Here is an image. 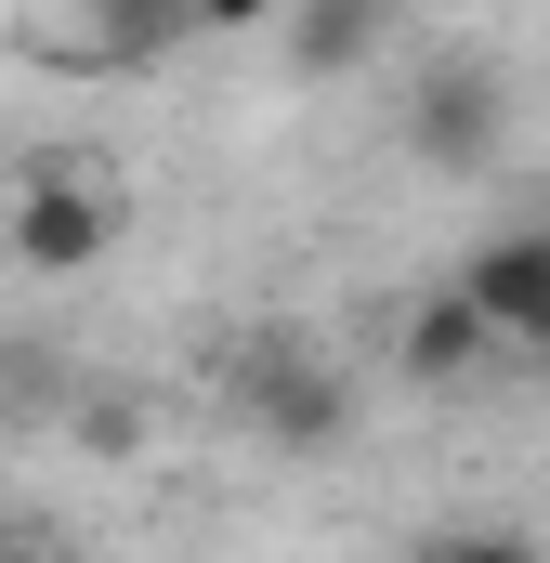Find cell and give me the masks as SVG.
I'll return each mask as SVG.
<instances>
[{
	"label": "cell",
	"instance_id": "cell-1",
	"mask_svg": "<svg viewBox=\"0 0 550 563\" xmlns=\"http://www.w3.org/2000/svg\"><path fill=\"white\" fill-rule=\"evenodd\" d=\"M237 432L275 445V459H328L354 432V367L315 328H250L237 341Z\"/></svg>",
	"mask_w": 550,
	"mask_h": 563
},
{
	"label": "cell",
	"instance_id": "cell-2",
	"mask_svg": "<svg viewBox=\"0 0 550 563\" xmlns=\"http://www.w3.org/2000/svg\"><path fill=\"white\" fill-rule=\"evenodd\" d=\"M394 144H407L419 170H446V184L498 170V144H512V66L498 53H432V66H407Z\"/></svg>",
	"mask_w": 550,
	"mask_h": 563
},
{
	"label": "cell",
	"instance_id": "cell-3",
	"mask_svg": "<svg viewBox=\"0 0 550 563\" xmlns=\"http://www.w3.org/2000/svg\"><path fill=\"white\" fill-rule=\"evenodd\" d=\"M0 250H13L26 276H92V263L119 250V184H106L92 157H26L13 197H0Z\"/></svg>",
	"mask_w": 550,
	"mask_h": 563
},
{
	"label": "cell",
	"instance_id": "cell-4",
	"mask_svg": "<svg viewBox=\"0 0 550 563\" xmlns=\"http://www.w3.org/2000/svg\"><path fill=\"white\" fill-rule=\"evenodd\" d=\"M184 40H210V26H197V0H66V13L40 26V53H66V66H92V79L170 66Z\"/></svg>",
	"mask_w": 550,
	"mask_h": 563
},
{
	"label": "cell",
	"instance_id": "cell-5",
	"mask_svg": "<svg viewBox=\"0 0 550 563\" xmlns=\"http://www.w3.org/2000/svg\"><path fill=\"white\" fill-rule=\"evenodd\" d=\"M512 341L485 328V301L446 276V288H419L407 314H394V380H419V394H459V380H485Z\"/></svg>",
	"mask_w": 550,
	"mask_h": 563
},
{
	"label": "cell",
	"instance_id": "cell-6",
	"mask_svg": "<svg viewBox=\"0 0 550 563\" xmlns=\"http://www.w3.org/2000/svg\"><path fill=\"white\" fill-rule=\"evenodd\" d=\"M459 288L485 301V328L512 341V354H550V223H512V236H485Z\"/></svg>",
	"mask_w": 550,
	"mask_h": 563
},
{
	"label": "cell",
	"instance_id": "cell-7",
	"mask_svg": "<svg viewBox=\"0 0 550 563\" xmlns=\"http://www.w3.org/2000/svg\"><path fill=\"white\" fill-rule=\"evenodd\" d=\"M381 40H394V0H288V26H275V53H288V79H367L381 66Z\"/></svg>",
	"mask_w": 550,
	"mask_h": 563
},
{
	"label": "cell",
	"instance_id": "cell-8",
	"mask_svg": "<svg viewBox=\"0 0 550 563\" xmlns=\"http://www.w3.org/2000/svg\"><path fill=\"white\" fill-rule=\"evenodd\" d=\"M66 407H79V354L53 328H13L0 341V432H53Z\"/></svg>",
	"mask_w": 550,
	"mask_h": 563
},
{
	"label": "cell",
	"instance_id": "cell-9",
	"mask_svg": "<svg viewBox=\"0 0 550 563\" xmlns=\"http://www.w3.org/2000/svg\"><path fill=\"white\" fill-rule=\"evenodd\" d=\"M419 563H538V538H525V525H432Z\"/></svg>",
	"mask_w": 550,
	"mask_h": 563
},
{
	"label": "cell",
	"instance_id": "cell-10",
	"mask_svg": "<svg viewBox=\"0 0 550 563\" xmlns=\"http://www.w3.org/2000/svg\"><path fill=\"white\" fill-rule=\"evenodd\" d=\"M197 26L210 40H263V26H288V0H197Z\"/></svg>",
	"mask_w": 550,
	"mask_h": 563
},
{
	"label": "cell",
	"instance_id": "cell-11",
	"mask_svg": "<svg viewBox=\"0 0 550 563\" xmlns=\"http://www.w3.org/2000/svg\"><path fill=\"white\" fill-rule=\"evenodd\" d=\"M0 563H53V551H0Z\"/></svg>",
	"mask_w": 550,
	"mask_h": 563
}]
</instances>
